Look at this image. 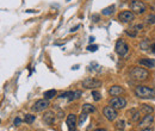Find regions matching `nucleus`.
Listing matches in <instances>:
<instances>
[{"label": "nucleus", "instance_id": "nucleus-32", "mask_svg": "<svg viewBox=\"0 0 155 131\" xmlns=\"http://www.w3.org/2000/svg\"><path fill=\"white\" fill-rule=\"evenodd\" d=\"M135 29H136L137 31H140V30L143 29V25L142 24H137V25H135Z\"/></svg>", "mask_w": 155, "mask_h": 131}, {"label": "nucleus", "instance_id": "nucleus-23", "mask_svg": "<svg viewBox=\"0 0 155 131\" xmlns=\"http://www.w3.org/2000/svg\"><path fill=\"white\" fill-rule=\"evenodd\" d=\"M146 23L148 25H154L155 24V15L154 13H150V15L146 18Z\"/></svg>", "mask_w": 155, "mask_h": 131}, {"label": "nucleus", "instance_id": "nucleus-21", "mask_svg": "<svg viewBox=\"0 0 155 131\" xmlns=\"http://www.w3.org/2000/svg\"><path fill=\"white\" fill-rule=\"evenodd\" d=\"M113 12H114V6L112 5V6H109V7H105V9L102 11V15H104V16H110V15H112Z\"/></svg>", "mask_w": 155, "mask_h": 131}, {"label": "nucleus", "instance_id": "nucleus-6", "mask_svg": "<svg viewBox=\"0 0 155 131\" xmlns=\"http://www.w3.org/2000/svg\"><path fill=\"white\" fill-rule=\"evenodd\" d=\"M103 114L105 116V118L107 120H114V119H117V117H118V112H117V110L112 107L111 105H109V106H105L104 110H103Z\"/></svg>", "mask_w": 155, "mask_h": 131}, {"label": "nucleus", "instance_id": "nucleus-37", "mask_svg": "<svg viewBox=\"0 0 155 131\" xmlns=\"http://www.w3.org/2000/svg\"><path fill=\"white\" fill-rule=\"evenodd\" d=\"M152 51H153V52H155V43L152 45Z\"/></svg>", "mask_w": 155, "mask_h": 131}, {"label": "nucleus", "instance_id": "nucleus-34", "mask_svg": "<svg viewBox=\"0 0 155 131\" xmlns=\"http://www.w3.org/2000/svg\"><path fill=\"white\" fill-rule=\"evenodd\" d=\"M94 131H107L106 129H104V128H99V129H96Z\"/></svg>", "mask_w": 155, "mask_h": 131}, {"label": "nucleus", "instance_id": "nucleus-25", "mask_svg": "<svg viewBox=\"0 0 155 131\" xmlns=\"http://www.w3.org/2000/svg\"><path fill=\"white\" fill-rule=\"evenodd\" d=\"M87 114H88V113H85V112H82L81 114H80V117H79V125H80V126H82V124L86 122Z\"/></svg>", "mask_w": 155, "mask_h": 131}, {"label": "nucleus", "instance_id": "nucleus-38", "mask_svg": "<svg viewBox=\"0 0 155 131\" xmlns=\"http://www.w3.org/2000/svg\"><path fill=\"white\" fill-rule=\"evenodd\" d=\"M67 1H69V0H67Z\"/></svg>", "mask_w": 155, "mask_h": 131}, {"label": "nucleus", "instance_id": "nucleus-36", "mask_svg": "<svg viewBox=\"0 0 155 131\" xmlns=\"http://www.w3.org/2000/svg\"><path fill=\"white\" fill-rule=\"evenodd\" d=\"M92 42H94V37H93V36L90 37V43H92Z\"/></svg>", "mask_w": 155, "mask_h": 131}, {"label": "nucleus", "instance_id": "nucleus-19", "mask_svg": "<svg viewBox=\"0 0 155 131\" xmlns=\"http://www.w3.org/2000/svg\"><path fill=\"white\" fill-rule=\"evenodd\" d=\"M114 128H116L117 131H124V129H125V122L123 119L117 120L116 124H114Z\"/></svg>", "mask_w": 155, "mask_h": 131}, {"label": "nucleus", "instance_id": "nucleus-3", "mask_svg": "<svg viewBox=\"0 0 155 131\" xmlns=\"http://www.w3.org/2000/svg\"><path fill=\"white\" fill-rule=\"evenodd\" d=\"M130 10L137 15H143L147 11V6L143 1H140V0H131L130 3Z\"/></svg>", "mask_w": 155, "mask_h": 131}, {"label": "nucleus", "instance_id": "nucleus-20", "mask_svg": "<svg viewBox=\"0 0 155 131\" xmlns=\"http://www.w3.org/2000/svg\"><path fill=\"white\" fill-rule=\"evenodd\" d=\"M82 95V92L81 91H73V94L69 97V101H73V100H77V99H79L80 97Z\"/></svg>", "mask_w": 155, "mask_h": 131}, {"label": "nucleus", "instance_id": "nucleus-1", "mask_svg": "<svg viewBox=\"0 0 155 131\" xmlns=\"http://www.w3.org/2000/svg\"><path fill=\"white\" fill-rule=\"evenodd\" d=\"M135 95L138 99H152V98H155V89L148 86H140L138 85L135 88Z\"/></svg>", "mask_w": 155, "mask_h": 131}, {"label": "nucleus", "instance_id": "nucleus-13", "mask_svg": "<svg viewBox=\"0 0 155 131\" xmlns=\"http://www.w3.org/2000/svg\"><path fill=\"white\" fill-rule=\"evenodd\" d=\"M124 92L123 87L122 86H118V85H114L112 86L110 89H109V94L112 95V97H117V95H120Z\"/></svg>", "mask_w": 155, "mask_h": 131}, {"label": "nucleus", "instance_id": "nucleus-10", "mask_svg": "<svg viewBox=\"0 0 155 131\" xmlns=\"http://www.w3.org/2000/svg\"><path fill=\"white\" fill-rule=\"evenodd\" d=\"M66 124L68 126V131H75L77 129V116L74 113H71L67 116L66 119Z\"/></svg>", "mask_w": 155, "mask_h": 131}, {"label": "nucleus", "instance_id": "nucleus-22", "mask_svg": "<svg viewBox=\"0 0 155 131\" xmlns=\"http://www.w3.org/2000/svg\"><path fill=\"white\" fill-rule=\"evenodd\" d=\"M36 120V116H33V114H25V117H24V122L25 123H28V124H31V123H33Z\"/></svg>", "mask_w": 155, "mask_h": 131}, {"label": "nucleus", "instance_id": "nucleus-14", "mask_svg": "<svg viewBox=\"0 0 155 131\" xmlns=\"http://www.w3.org/2000/svg\"><path fill=\"white\" fill-rule=\"evenodd\" d=\"M128 116H129L130 120L131 122H138L140 120V110H136V109H131L129 112H128Z\"/></svg>", "mask_w": 155, "mask_h": 131}, {"label": "nucleus", "instance_id": "nucleus-4", "mask_svg": "<svg viewBox=\"0 0 155 131\" xmlns=\"http://www.w3.org/2000/svg\"><path fill=\"white\" fill-rule=\"evenodd\" d=\"M102 86H103L102 81L97 80V79H94V77H87L82 81V87L86 89H96V88H99Z\"/></svg>", "mask_w": 155, "mask_h": 131}, {"label": "nucleus", "instance_id": "nucleus-18", "mask_svg": "<svg viewBox=\"0 0 155 131\" xmlns=\"http://www.w3.org/2000/svg\"><path fill=\"white\" fill-rule=\"evenodd\" d=\"M56 95V91L55 89H49V91H45L44 92V94H43V97H44V99H47V100H50V99H53L54 97Z\"/></svg>", "mask_w": 155, "mask_h": 131}, {"label": "nucleus", "instance_id": "nucleus-35", "mask_svg": "<svg viewBox=\"0 0 155 131\" xmlns=\"http://www.w3.org/2000/svg\"><path fill=\"white\" fill-rule=\"evenodd\" d=\"M79 28H80V25H77V26H75V28H74V29L72 28V30H71V32H73V31H77V29H79Z\"/></svg>", "mask_w": 155, "mask_h": 131}, {"label": "nucleus", "instance_id": "nucleus-7", "mask_svg": "<svg viewBox=\"0 0 155 131\" xmlns=\"http://www.w3.org/2000/svg\"><path fill=\"white\" fill-rule=\"evenodd\" d=\"M112 107H114L116 110H122V109H124L125 106H126V100L124 99L123 97H113L112 99L110 100V103H109Z\"/></svg>", "mask_w": 155, "mask_h": 131}, {"label": "nucleus", "instance_id": "nucleus-27", "mask_svg": "<svg viewBox=\"0 0 155 131\" xmlns=\"http://www.w3.org/2000/svg\"><path fill=\"white\" fill-rule=\"evenodd\" d=\"M73 94V91H68V92H65V93L60 94L57 98H60V99H63V98H67V97H71Z\"/></svg>", "mask_w": 155, "mask_h": 131}, {"label": "nucleus", "instance_id": "nucleus-2", "mask_svg": "<svg viewBox=\"0 0 155 131\" xmlns=\"http://www.w3.org/2000/svg\"><path fill=\"white\" fill-rule=\"evenodd\" d=\"M130 77L136 81H144L149 77V71L141 67H134L130 70Z\"/></svg>", "mask_w": 155, "mask_h": 131}, {"label": "nucleus", "instance_id": "nucleus-26", "mask_svg": "<svg viewBox=\"0 0 155 131\" xmlns=\"http://www.w3.org/2000/svg\"><path fill=\"white\" fill-rule=\"evenodd\" d=\"M92 97L96 101H99L100 99H102V94H100L98 91H92Z\"/></svg>", "mask_w": 155, "mask_h": 131}, {"label": "nucleus", "instance_id": "nucleus-17", "mask_svg": "<svg viewBox=\"0 0 155 131\" xmlns=\"http://www.w3.org/2000/svg\"><path fill=\"white\" fill-rule=\"evenodd\" d=\"M82 112L85 113H93L96 112V107L93 106L91 104H84L82 105Z\"/></svg>", "mask_w": 155, "mask_h": 131}, {"label": "nucleus", "instance_id": "nucleus-29", "mask_svg": "<svg viewBox=\"0 0 155 131\" xmlns=\"http://www.w3.org/2000/svg\"><path fill=\"white\" fill-rule=\"evenodd\" d=\"M87 50L88 51H97L98 50V45H88V47H87Z\"/></svg>", "mask_w": 155, "mask_h": 131}, {"label": "nucleus", "instance_id": "nucleus-9", "mask_svg": "<svg viewBox=\"0 0 155 131\" xmlns=\"http://www.w3.org/2000/svg\"><path fill=\"white\" fill-rule=\"evenodd\" d=\"M114 50H116L117 55H119V56H125V55L128 54V51H129V45H128L124 41H122V39H119V41H117V43H116Z\"/></svg>", "mask_w": 155, "mask_h": 131}, {"label": "nucleus", "instance_id": "nucleus-15", "mask_svg": "<svg viewBox=\"0 0 155 131\" xmlns=\"http://www.w3.org/2000/svg\"><path fill=\"white\" fill-rule=\"evenodd\" d=\"M138 63L141 66H144L146 68H155V60L153 58H142L138 61Z\"/></svg>", "mask_w": 155, "mask_h": 131}, {"label": "nucleus", "instance_id": "nucleus-11", "mask_svg": "<svg viewBox=\"0 0 155 131\" xmlns=\"http://www.w3.org/2000/svg\"><path fill=\"white\" fill-rule=\"evenodd\" d=\"M153 123H154V117H153L152 114H146V116L143 117V119L138 123V126H140L141 129L149 128V126L153 125Z\"/></svg>", "mask_w": 155, "mask_h": 131}, {"label": "nucleus", "instance_id": "nucleus-31", "mask_svg": "<svg viewBox=\"0 0 155 131\" xmlns=\"http://www.w3.org/2000/svg\"><path fill=\"white\" fill-rule=\"evenodd\" d=\"M137 131H154V129H153L152 126H149V128H143V129L137 130Z\"/></svg>", "mask_w": 155, "mask_h": 131}, {"label": "nucleus", "instance_id": "nucleus-16", "mask_svg": "<svg viewBox=\"0 0 155 131\" xmlns=\"http://www.w3.org/2000/svg\"><path fill=\"white\" fill-rule=\"evenodd\" d=\"M141 111L144 112V114H152L154 112V107L152 106V105L142 104V105H141Z\"/></svg>", "mask_w": 155, "mask_h": 131}, {"label": "nucleus", "instance_id": "nucleus-33", "mask_svg": "<svg viewBox=\"0 0 155 131\" xmlns=\"http://www.w3.org/2000/svg\"><path fill=\"white\" fill-rule=\"evenodd\" d=\"M21 123H22V119H21V118H16V119H15V125H19Z\"/></svg>", "mask_w": 155, "mask_h": 131}, {"label": "nucleus", "instance_id": "nucleus-12", "mask_svg": "<svg viewBox=\"0 0 155 131\" xmlns=\"http://www.w3.org/2000/svg\"><path fill=\"white\" fill-rule=\"evenodd\" d=\"M55 113L53 112V111H47V112L43 114V122L47 124V125H53L54 123H55L56 118H55Z\"/></svg>", "mask_w": 155, "mask_h": 131}, {"label": "nucleus", "instance_id": "nucleus-8", "mask_svg": "<svg viewBox=\"0 0 155 131\" xmlns=\"http://www.w3.org/2000/svg\"><path fill=\"white\" fill-rule=\"evenodd\" d=\"M118 19L122 23L126 24V23H131L132 21H135V15L134 12L130 10H126V11H122L118 15Z\"/></svg>", "mask_w": 155, "mask_h": 131}, {"label": "nucleus", "instance_id": "nucleus-30", "mask_svg": "<svg viewBox=\"0 0 155 131\" xmlns=\"http://www.w3.org/2000/svg\"><path fill=\"white\" fill-rule=\"evenodd\" d=\"M92 21H93L94 23L99 22V16H98V15H92Z\"/></svg>", "mask_w": 155, "mask_h": 131}, {"label": "nucleus", "instance_id": "nucleus-24", "mask_svg": "<svg viewBox=\"0 0 155 131\" xmlns=\"http://www.w3.org/2000/svg\"><path fill=\"white\" fill-rule=\"evenodd\" d=\"M125 34L130 37H136L137 36V30L135 28L134 29H128V30H125Z\"/></svg>", "mask_w": 155, "mask_h": 131}, {"label": "nucleus", "instance_id": "nucleus-28", "mask_svg": "<svg viewBox=\"0 0 155 131\" xmlns=\"http://www.w3.org/2000/svg\"><path fill=\"white\" fill-rule=\"evenodd\" d=\"M141 48H142L143 50L149 49V43H148V41H143L142 43H141Z\"/></svg>", "mask_w": 155, "mask_h": 131}, {"label": "nucleus", "instance_id": "nucleus-5", "mask_svg": "<svg viewBox=\"0 0 155 131\" xmlns=\"http://www.w3.org/2000/svg\"><path fill=\"white\" fill-rule=\"evenodd\" d=\"M49 107V101L47 99H38L37 101H35V104L31 106V111L32 112H43L47 109Z\"/></svg>", "mask_w": 155, "mask_h": 131}]
</instances>
